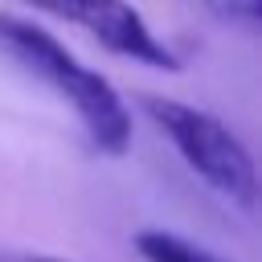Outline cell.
Returning <instances> with one entry per match:
<instances>
[{"label":"cell","mask_w":262,"mask_h":262,"mask_svg":"<svg viewBox=\"0 0 262 262\" xmlns=\"http://www.w3.org/2000/svg\"><path fill=\"white\" fill-rule=\"evenodd\" d=\"M0 53L16 61L29 78L49 86L82 123L86 139L102 156H123L131 147V111L123 94L98 70L82 66L53 33L12 12H0Z\"/></svg>","instance_id":"obj_1"},{"label":"cell","mask_w":262,"mask_h":262,"mask_svg":"<svg viewBox=\"0 0 262 262\" xmlns=\"http://www.w3.org/2000/svg\"><path fill=\"white\" fill-rule=\"evenodd\" d=\"M143 111L168 135V143L180 151V160L217 196H225L237 209H254V201H258L254 160H250L246 143L217 115L196 111V106L176 102V98H160V94H143Z\"/></svg>","instance_id":"obj_2"},{"label":"cell","mask_w":262,"mask_h":262,"mask_svg":"<svg viewBox=\"0 0 262 262\" xmlns=\"http://www.w3.org/2000/svg\"><path fill=\"white\" fill-rule=\"evenodd\" d=\"M57 20H70L78 29H86L102 49L156 66V70H176V53L160 41V33L143 20V12L131 0H25Z\"/></svg>","instance_id":"obj_3"},{"label":"cell","mask_w":262,"mask_h":262,"mask_svg":"<svg viewBox=\"0 0 262 262\" xmlns=\"http://www.w3.org/2000/svg\"><path fill=\"white\" fill-rule=\"evenodd\" d=\"M135 250L147 262H229V258H221V254H213V250H205L188 237H176L168 229H143L135 237Z\"/></svg>","instance_id":"obj_4"},{"label":"cell","mask_w":262,"mask_h":262,"mask_svg":"<svg viewBox=\"0 0 262 262\" xmlns=\"http://www.w3.org/2000/svg\"><path fill=\"white\" fill-rule=\"evenodd\" d=\"M217 20H225V25H237V29H246V33H254L258 29V16H262V0H201Z\"/></svg>","instance_id":"obj_5"},{"label":"cell","mask_w":262,"mask_h":262,"mask_svg":"<svg viewBox=\"0 0 262 262\" xmlns=\"http://www.w3.org/2000/svg\"><path fill=\"white\" fill-rule=\"evenodd\" d=\"M0 262H74L57 254H29V250H0Z\"/></svg>","instance_id":"obj_6"}]
</instances>
